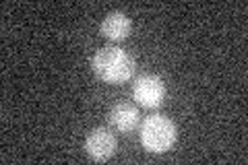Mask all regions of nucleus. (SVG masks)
I'll return each instance as SVG.
<instances>
[{
  "mask_svg": "<svg viewBox=\"0 0 248 165\" xmlns=\"http://www.w3.org/2000/svg\"><path fill=\"white\" fill-rule=\"evenodd\" d=\"M91 68L102 81L110 85L124 83L135 75V58L118 45H104L91 58Z\"/></svg>",
  "mask_w": 248,
  "mask_h": 165,
  "instance_id": "nucleus-1",
  "label": "nucleus"
},
{
  "mask_svg": "<svg viewBox=\"0 0 248 165\" xmlns=\"http://www.w3.org/2000/svg\"><path fill=\"white\" fill-rule=\"evenodd\" d=\"M178 138L176 124L166 116H147L141 124V143L149 153H166Z\"/></svg>",
  "mask_w": 248,
  "mask_h": 165,
  "instance_id": "nucleus-2",
  "label": "nucleus"
},
{
  "mask_svg": "<svg viewBox=\"0 0 248 165\" xmlns=\"http://www.w3.org/2000/svg\"><path fill=\"white\" fill-rule=\"evenodd\" d=\"M133 95L143 107H159L166 97L164 78L153 73H145L137 76V81L133 83Z\"/></svg>",
  "mask_w": 248,
  "mask_h": 165,
  "instance_id": "nucleus-3",
  "label": "nucleus"
},
{
  "mask_svg": "<svg viewBox=\"0 0 248 165\" xmlns=\"http://www.w3.org/2000/svg\"><path fill=\"white\" fill-rule=\"evenodd\" d=\"M116 136L108 128H93L85 138V149L93 161H106L116 153Z\"/></svg>",
  "mask_w": 248,
  "mask_h": 165,
  "instance_id": "nucleus-4",
  "label": "nucleus"
},
{
  "mask_svg": "<svg viewBox=\"0 0 248 165\" xmlns=\"http://www.w3.org/2000/svg\"><path fill=\"white\" fill-rule=\"evenodd\" d=\"M110 122L116 130L120 132H130L139 126V122H141V116H139V109L137 105L128 104V101H120V104H116L110 112Z\"/></svg>",
  "mask_w": 248,
  "mask_h": 165,
  "instance_id": "nucleus-5",
  "label": "nucleus"
},
{
  "mask_svg": "<svg viewBox=\"0 0 248 165\" xmlns=\"http://www.w3.org/2000/svg\"><path fill=\"white\" fill-rule=\"evenodd\" d=\"M130 29H133L130 17L120 11L108 13V17L102 21V35H106L108 39H114V42H120V39L128 37Z\"/></svg>",
  "mask_w": 248,
  "mask_h": 165,
  "instance_id": "nucleus-6",
  "label": "nucleus"
}]
</instances>
